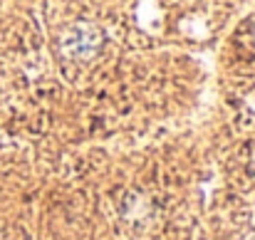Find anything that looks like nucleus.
I'll list each match as a JSON object with an SVG mask.
<instances>
[{
    "label": "nucleus",
    "mask_w": 255,
    "mask_h": 240,
    "mask_svg": "<svg viewBox=\"0 0 255 240\" xmlns=\"http://www.w3.org/2000/svg\"><path fill=\"white\" fill-rule=\"evenodd\" d=\"M104 45V32L92 25V22H75L72 27H67L60 40H57V47H60V55L67 57V60H92Z\"/></svg>",
    "instance_id": "1"
}]
</instances>
